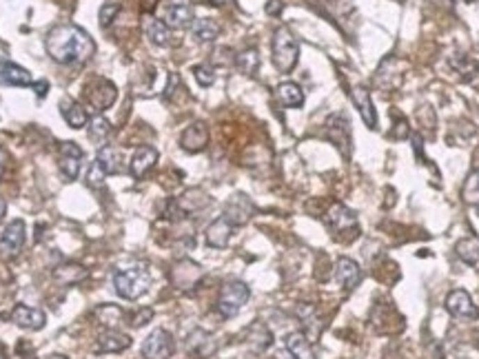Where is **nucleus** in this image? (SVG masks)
<instances>
[{
	"mask_svg": "<svg viewBox=\"0 0 479 359\" xmlns=\"http://www.w3.org/2000/svg\"><path fill=\"white\" fill-rule=\"evenodd\" d=\"M47 54L58 65H78L89 60L95 51L91 35L78 25H58L47 33Z\"/></svg>",
	"mask_w": 479,
	"mask_h": 359,
	"instance_id": "f257e3e1",
	"label": "nucleus"
},
{
	"mask_svg": "<svg viewBox=\"0 0 479 359\" xmlns=\"http://www.w3.org/2000/svg\"><path fill=\"white\" fill-rule=\"evenodd\" d=\"M151 284V275L147 266H129V269H120L113 273V286L116 293L125 299H138L140 295H145Z\"/></svg>",
	"mask_w": 479,
	"mask_h": 359,
	"instance_id": "f03ea898",
	"label": "nucleus"
},
{
	"mask_svg": "<svg viewBox=\"0 0 479 359\" xmlns=\"http://www.w3.org/2000/svg\"><path fill=\"white\" fill-rule=\"evenodd\" d=\"M297 58H299V45L295 40V35L291 33V29L280 27L273 33V65L282 74H289L297 65Z\"/></svg>",
	"mask_w": 479,
	"mask_h": 359,
	"instance_id": "7ed1b4c3",
	"label": "nucleus"
},
{
	"mask_svg": "<svg viewBox=\"0 0 479 359\" xmlns=\"http://www.w3.org/2000/svg\"><path fill=\"white\" fill-rule=\"evenodd\" d=\"M249 297H251V291L244 282L224 284L220 291V297H218V313L226 319L235 317L240 310H242V306L249 302Z\"/></svg>",
	"mask_w": 479,
	"mask_h": 359,
	"instance_id": "20e7f679",
	"label": "nucleus"
},
{
	"mask_svg": "<svg viewBox=\"0 0 479 359\" xmlns=\"http://www.w3.org/2000/svg\"><path fill=\"white\" fill-rule=\"evenodd\" d=\"M27 237V226L22 220H14L5 226V231L0 233V253L5 257H16L20 253L22 244Z\"/></svg>",
	"mask_w": 479,
	"mask_h": 359,
	"instance_id": "39448f33",
	"label": "nucleus"
},
{
	"mask_svg": "<svg viewBox=\"0 0 479 359\" xmlns=\"http://www.w3.org/2000/svg\"><path fill=\"white\" fill-rule=\"evenodd\" d=\"M173 337L164 328H155L142 344L145 359H169L173 355Z\"/></svg>",
	"mask_w": 479,
	"mask_h": 359,
	"instance_id": "423d86ee",
	"label": "nucleus"
},
{
	"mask_svg": "<svg viewBox=\"0 0 479 359\" xmlns=\"http://www.w3.org/2000/svg\"><path fill=\"white\" fill-rule=\"evenodd\" d=\"M171 280H173V284L178 286L180 291H189L202 280V269L196 264V262L182 260V262H178V264L173 266Z\"/></svg>",
	"mask_w": 479,
	"mask_h": 359,
	"instance_id": "0eeeda50",
	"label": "nucleus"
},
{
	"mask_svg": "<svg viewBox=\"0 0 479 359\" xmlns=\"http://www.w3.org/2000/svg\"><path fill=\"white\" fill-rule=\"evenodd\" d=\"M335 282H338L344 291H353L355 286L362 282V269L351 257H340L335 264Z\"/></svg>",
	"mask_w": 479,
	"mask_h": 359,
	"instance_id": "6e6552de",
	"label": "nucleus"
},
{
	"mask_svg": "<svg viewBox=\"0 0 479 359\" xmlns=\"http://www.w3.org/2000/svg\"><path fill=\"white\" fill-rule=\"evenodd\" d=\"M446 308H448V313L455 317H464V319H477L479 317V308L473 304L471 295L462 289L453 291L446 297Z\"/></svg>",
	"mask_w": 479,
	"mask_h": 359,
	"instance_id": "1a4fd4ad",
	"label": "nucleus"
},
{
	"mask_svg": "<svg viewBox=\"0 0 479 359\" xmlns=\"http://www.w3.org/2000/svg\"><path fill=\"white\" fill-rule=\"evenodd\" d=\"M180 145H182L184 151L189 153H200L205 151L209 145V129L205 122H194L191 127H187L180 136Z\"/></svg>",
	"mask_w": 479,
	"mask_h": 359,
	"instance_id": "9d476101",
	"label": "nucleus"
},
{
	"mask_svg": "<svg viewBox=\"0 0 479 359\" xmlns=\"http://www.w3.org/2000/svg\"><path fill=\"white\" fill-rule=\"evenodd\" d=\"M82 158H85V153H82V149L76 145V142H65V145L60 147V169H63L67 180L78 177Z\"/></svg>",
	"mask_w": 479,
	"mask_h": 359,
	"instance_id": "9b49d317",
	"label": "nucleus"
},
{
	"mask_svg": "<svg viewBox=\"0 0 479 359\" xmlns=\"http://www.w3.org/2000/svg\"><path fill=\"white\" fill-rule=\"evenodd\" d=\"M11 321H14L16 326L20 328H27V330H40L45 326V313L38 308H31V306H25V304H18L14 306V310H11Z\"/></svg>",
	"mask_w": 479,
	"mask_h": 359,
	"instance_id": "f8f14e48",
	"label": "nucleus"
},
{
	"mask_svg": "<svg viewBox=\"0 0 479 359\" xmlns=\"http://www.w3.org/2000/svg\"><path fill=\"white\" fill-rule=\"evenodd\" d=\"M351 95H353V102L357 106L359 115H362L366 129H375L377 127V113H375L373 102H370V91L364 85H355Z\"/></svg>",
	"mask_w": 479,
	"mask_h": 359,
	"instance_id": "ddd939ff",
	"label": "nucleus"
},
{
	"mask_svg": "<svg viewBox=\"0 0 479 359\" xmlns=\"http://www.w3.org/2000/svg\"><path fill=\"white\" fill-rule=\"evenodd\" d=\"M233 229H235V226L222 215V218H218L215 222L209 224V229H207V233H205L207 244H209L211 248H226V244H229V239H231V235H233Z\"/></svg>",
	"mask_w": 479,
	"mask_h": 359,
	"instance_id": "4468645a",
	"label": "nucleus"
},
{
	"mask_svg": "<svg viewBox=\"0 0 479 359\" xmlns=\"http://www.w3.org/2000/svg\"><path fill=\"white\" fill-rule=\"evenodd\" d=\"M164 22L166 27L173 29H184L189 25H194V7L189 3H171L164 11Z\"/></svg>",
	"mask_w": 479,
	"mask_h": 359,
	"instance_id": "2eb2a0df",
	"label": "nucleus"
},
{
	"mask_svg": "<svg viewBox=\"0 0 479 359\" xmlns=\"http://www.w3.org/2000/svg\"><path fill=\"white\" fill-rule=\"evenodd\" d=\"M251 213H253V205H251V200L242 193H237L229 200V205H226L224 209V218L229 220L233 226H240V224H244L249 218H251Z\"/></svg>",
	"mask_w": 479,
	"mask_h": 359,
	"instance_id": "dca6fc26",
	"label": "nucleus"
},
{
	"mask_svg": "<svg viewBox=\"0 0 479 359\" xmlns=\"http://www.w3.org/2000/svg\"><path fill=\"white\" fill-rule=\"evenodd\" d=\"M187 346H189V353L198 355L200 359H207L218 351V342H215L213 335H209L207 330H200V328L189 335Z\"/></svg>",
	"mask_w": 479,
	"mask_h": 359,
	"instance_id": "f3484780",
	"label": "nucleus"
},
{
	"mask_svg": "<svg viewBox=\"0 0 479 359\" xmlns=\"http://www.w3.org/2000/svg\"><path fill=\"white\" fill-rule=\"evenodd\" d=\"M155 162H158V151H155L153 147H140L136 153H134V158H131V175L134 177H145L153 166Z\"/></svg>",
	"mask_w": 479,
	"mask_h": 359,
	"instance_id": "a211bd4d",
	"label": "nucleus"
},
{
	"mask_svg": "<svg viewBox=\"0 0 479 359\" xmlns=\"http://www.w3.org/2000/svg\"><path fill=\"white\" fill-rule=\"evenodd\" d=\"M95 162L107 175H116L123 171V151L111 145H102L95 153Z\"/></svg>",
	"mask_w": 479,
	"mask_h": 359,
	"instance_id": "6ab92c4d",
	"label": "nucleus"
},
{
	"mask_svg": "<svg viewBox=\"0 0 479 359\" xmlns=\"http://www.w3.org/2000/svg\"><path fill=\"white\" fill-rule=\"evenodd\" d=\"M327 220H329V224L333 226L335 231H355L357 229V215L351 209H346L344 205H340V202L331 207Z\"/></svg>",
	"mask_w": 479,
	"mask_h": 359,
	"instance_id": "aec40b11",
	"label": "nucleus"
},
{
	"mask_svg": "<svg viewBox=\"0 0 479 359\" xmlns=\"http://www.w3.org/2000/svg\"><path fill=\"white\" fill-rule=\"evenodd\" d=\"M131 346V337L125 333H118V330H107L98 337V344H95V351H102V353H120V351H127Z\"/></svg>",
	"mask_w": 479,
	"mask_h": 359,
	"instance_id": "412c9836",
	"label": "nucleus"
},
{
	"mask_svg": "<svg viewBox=\"0 0 479 359\" xmlns=\"http://www.w3.org/2000/svg\"><path fill=\"white\" fill-rule=\"evenodd\" d=\"M284 344H286V351L291 353L293 359H317L313 346H311V340L304 333H291Z\"/></svg>",
	"mask_w": 479,
	"mask_h": 359,
	"instance_id": "4be33fe9",
	"label": "nucleus"
},
{
	"mask_svg": "<svg viewBox=\"0 0 479 359\" xmlns=\"http://www.w3.org/2000/svg\"><path fill=\"white\" fill-rule=\"evenodd\" d=\"M209 202H211V198L205 193V191L191 189V191H187V193H184L182 198H180V200H175V205H178L180 213L187 215V213H196V211H200V209L209 207Z\"/></svg>",
	"mask_w": 479,
	"mask_h": 359,
	"instance_id": "5701e85b",
	"label": "nucleus"
},
{
	"mask_svg": "<svg viewBox=\"0 0 479 359\" xmlns=\"http://www.w3.org/2000/svg\"><path fill=\"white\" fill-rule=\"evenodd\" d=\"M0 80H3L5 85H14V87H31L33 85L29 71L14 65V63H3V69H0Z\"/></svg>",
	"mask_w": 479,
	"mask_h": 359,
	"instance_id": "b1692460",
	"label": "nucleus"
},
{
	"mask_svg": "<svg viewBox=\"0 0 479 359\" xmlns=\"http://www.w3.org/2000/svg\"><path fill=\"white\" fill-rule=\"evenodd\" d=\"M60 106H63V115H65V120H67V125L71 127V129H82V127H87L89 125V113H87V109L82 104H78V102H74V100H63L60 102Z\"/></svg>",
	"mask_w": 479,
	"mask_h": 359,
	"instance_id": "393cba45",
	"label": "nucleus"
},
{
	"mask_svg": "<svg viewBox=\"0 0 479 359\" xmlns=\"http://www.w3.org/2000/svg\"><path fill=\"white\" fill-rule=\"evenodd\" d=\"M116 95H118V91H116V87L111 85V82L102 80L98 85V89H93L89 93V102L95 106V109H109V106L116 102Z\"/></svg>",
	"mask_w": 479,
	"mask_h": 359,
	"instance_id": "a878e982",
	"label": "nucleus"
},
{
	"mask_svg": "<svg viewBox=\"0 0 479 359\" xmlns=\"http://www.w3.org/2000/svg\"><path fill=\"white\" fill-rule=\"evenodd\" d=\"M191 31L198 42H213L220 35V25L213 18H198L191 25Z\"/></svg>",
	"mask_w": 479,
	"mask_h": 359,
	"instance_id": "bb28decb",
	"label": "nucleus"
},
{
	"mask_svg": "<svg viewBox=\"0 0 479 359\" xmlns=\"http://www.w3.org/2000/svg\"><path fill=\"white\" fill-rule=\"evenodd\" d=\"M455 253L462 262L479 269V239L477 237H464L455 244Z\"/></svg>",
	"mask_w": 479,
	"mask_h": 359,
	"instance_id": "cd10ccee",
	"label": "nucleus"
},
{
	"mask_svg": "<svg viewBox=\"0 0 479 359\" xmlns=\"http://www.w3.org/2000/svg\"><path fill=\"white\" fill-rule=\"evenodd\" d=\"M278 100L284 106H302L304 104V91L297 82H282L278 87Z\"/></svg>",
	"mask_w": 479,
	"mask_h": 359,
	"instance_id": "c85d7f7f",
	"label": "nucleus"
},
{
	"mask_svg": "<svg viewBox=\"0 0 479 359\" xmlns=\"http://www.w3.org/2000/svg\"><path fill=\"white\" fill-rule=\"evenodd\" d=\"M147 35H149V40L153 45H158V47H166L171 42V31L169 27H166V22L164 20H158V18H151L147 22V27H145Z\"/></svg>",
	"mask_w": 479,
	"mask_h": 359,
	"instance_id": "c756f323",
	"label": "nucleus"
},
{
	"mask_svg": "<svg viewBox=\"0 0 479 359\" xmlns=\"http://www.w3.org/2000/svg\"><path fill=\"white\" fill-rule=\"evenodd\" d=\"M87 278V269H82L80 264H67V266H58L54 271V280L60 282V284H78Z\"/></svg>",
	"mask_w": 479,
	"mask_h": 359,
	"instance_id": "7c9ffc66",
	"label": "nucleus"
},
{
	"mask_svg": "<svg viewBox=\"0 0 479 359\" xmlns=\"http://www.w3.org/2000/svg\"><path fill=\"white\" fill-rule=\"evenodd\" d=\"M246 340L256 351H267L271 346V342H273V335L265 324H253L246 333Z\"/></svg>",
	"mask_w": 479,
	"mask_h": 359,
	"instance_id": "2f4dec72",
	"label": "nucleus"
},
{
	"mask_svg": "<svg viewBox=\"0 0 479 359\" xmlns=\"http://www.w3.org/2000/svg\"><path fill=\"white\" fill-rule=\"evenodd\" d=\"M235 67L242 71L244 76H256L258 74V67H260V56H258V49H244L242 54H240L235 58Z\"/></svg>",
	"mask_w": 479,
	"mask_h": 359,
	"instance_id": "473e14b6",
	"label": "nucleus"
},
{
	"mask_svg": "<svg viewBox=\"0 0 479 359\" xmlns=\"http://www.w3.org/2000/svg\"><path fill=\"white\" fill-rule=\"evenodd\" d=\"M109 120L102 118V115H93L89 120V127H87V134H89V140L95 142V145H102V142L107 140V136H109Z\"/></svg>",
	"mask_w": 479,
	"mask_h": 359,
	"instance_id": "72a5a7b5",
	"label": "nucleus"
},
{
	"mask_svg": "<svg viewBox=\"0 0 479 359\" xmlns=\"http://www.w3.org/2000/svg\"><path fill=\"white\" fill-rule=\"evenodd\" d=\"M95 317L100 319V324L113 328L118 321L123 319V310H120L118 306H113V304H102V306L95 308Z\"/></svg>",
	"mask_w": 479,
	"mask_h": 359,
	"instance_id": "f704fd0d",
	"label": "nucleus"
},
{
	"mask_svg": "<svg viewBox=\"0 0 479 359\" xmlns=\"http://www.w3.org/2000/svg\"><path fill=\"white\" fill-rule=\"evenodd\" d=\"M464 200L471 205H479V166L469 173L464 182Z\"/></svg>",
	"mask_w": 479,
	"mask_h": 359,
	"instance_id": "c9c22d12",
	"label": "nucleus"
},
{
	"mask_svg": "<svg viewBox=\"0 0 479 359\" xmlns=\"http://www.w3.org/2000/svg\"><path fill=\"white\" fill-rule=\"evenodd\" d=\"M194 76H196L200 87H211L215 82V69L211 65H196L194 67Z\"/></svg>",
	"mask_w": 479,
	"mask_h": 359,
	"instance_id": "e433bc0d",
	"label": "nucleus"
},
{
	"mask_svg": "<svg viewBox=\"0 0 479 359\" xmlns=\"http://www.w3.org/2000/svg\"><path fill=\"white\" fill-rule=\"evenodd\" d=\"M120 14V5L118 3H107V5H102L100 7V25L107 29V27H109L111 25V22L116 20V16Z\"/></svg>",
	"mask_w": 479,
	"mask_h": 359,
	"instance_id": "4c0bfd02",
	"label": "nucleus"
},
{
	"mask_svg": "<svg viewBox=\"0 0 479 359\" xmlns=\"http://www.w3.org/2000/svg\"><path fill=\"white\" fill-rule=\"evenodd\" d=\"M104 177H107V173L100 169L98 162H93V164L89 166V171H87V184H91V186H100V184L104 182Z\"/></svg>",
	"mask_w": 479,
	"mask_h": 359,
	"instance_id": "58836bf2",
	"label": "nucleus"
},
{
	"mask_svg": "<svg viewBox=\"0 0 479 359\" xmlns=\"http://www.w3.org/2000/svg\"><path fill=\"white\" fill-rule=\"evenodd\" d=\"M151 317H153V308H142L140 313L134 315V326H145V324H149Z\"/></svg>",
	"mask_w": 479,
	"mask_h": 359,
	"instance_id": "ea45409f",
	"label": "nucleus"
},
{
	"mask_svg": "<svg viewBox=\"0 0 479 359\" xmlns=\"http://www.w3.org/2000/svg\"><path fill=\"white\" fill-rule=\"evenodd\" d=\"M265 9H267L269 16H280L282 9H284V3H282V0H269Z\"/></svg>",
	"mask_w": 479,
	"mask_h": 359,
	"instance_id": "a19ab883",
	"label": "nucleus"
},
{
	"mask_svg": "<svg viewBox=\"0 0 479 359\" xmlns=\"http://www.w3.org/2000/svg\"><path fill=\"white\" fill-rule=\"evenodd\" d=\"M178 82H180L178 74H171V76H169V85H166V89H164V98H169V95L173 93V89H175Z\"/></svg>",
	"mask_w": 479,
	"mask_h": 359,
	"instance_id": "79ce46f5",
	"label": "nucleus"
},
{
	"mask_svg": "<svg viewBox=\"0 0 479 359\" xmlns=\"http://www.w3.org/2000/svg\"><path fill=\"white\" fill-rule=\"evenodd\" d=\"M33 89H36V93H38L40 95V98H42V95L47 93V89H49V85H47V82L45 80H40V82H33V85H31Z\"/></svg>",
	"mask_w": 479,
	"mask_h": 359,
	"instance_id": "37998d69",
	"label": "nucleus"
},
{
	"mask_svg": "<svg viewBox=\"0 0 479 359\" xmlns=\"http://www.w3.org/2000/svg\"><path fill=\"white\" fill-rule=\"evenodd\" d=\"M5 166H7V153H5V149H0V177H3V173H5Z\"/></svg>",
	"mask_w": 479,
	"mask_h": 359,
	"instance_id": "c03bdc74",
	"label": "nucleus"
},
{
	"mask_svg": "<svg viewBox=\"0 0 479 359\" xmlns=\"http://www.w3.org/2000/svg\"><path fill=\"white\" fill-rule=\"evenodd\" d=\"M158 3H160V0H142V9H145V11H153Z\"/></svg>",
	"mask_w": 479,
	"mask_h": 359,
	"instance_id": "a18cd8bd",
	"label": "nucleus"
},
{
	"mask_svg": "<svg viewBox=\"0 0 479 359\" xmlns=\"http://www.w3.org/2000/svg\"><path fill=\"white\" fill-rule=\"evenodd\" d=\"M5 213H7V202H5L3 198H0V220L5 218Z\"/></svg>",
	"mask_w": 479,
	"mask_h": 359,
	"instance_id": "49530a36",
	"label": "nucleus"
},
{
	"mask_svg": "<svg viewBox=\"0 0 479 359\" xmlns=\"http://www.w3.org/2000/svg\"><path fill=\"white\" fill-rule=\"evenodd\" d=\"M226 3H231V0H211V5H215V7H222Z\"/></svg>",
	"mask_w": 479,
	"mask_h": 359,
	"instance_id": "de8ad7c7",
	"label": "nucleus"
},
{
	"mask_svg": "<svg viewBox=\"0 0 479 359\" xmlns=\"http://www.w3.org/2000/svg\"><path fill=\"white\" fill-rule=\"evenodd\" d=\"M47 359H67V357H63V355H52V357H47Z\"/></svg>",
	"mask_w": 479,
	"mask_h": 359,
	"instance_id": "09e8293b",
	"label": "nucleus"
},
{
	"mask_svg": "<svg viewBox=\"0 0 479 359\" xmlns=\"http://www.w3.org/2000/svg\"><path fill=\"white\" fill-rule=\"evenodd\" d=\"M477 213H479V205H477Z\"/></svg>",
	"mask_w": 479,
	"mask_h": 359,
	"instance_id": "8fccbe9b",
	"label": "nucleus"
}]
</instances>
